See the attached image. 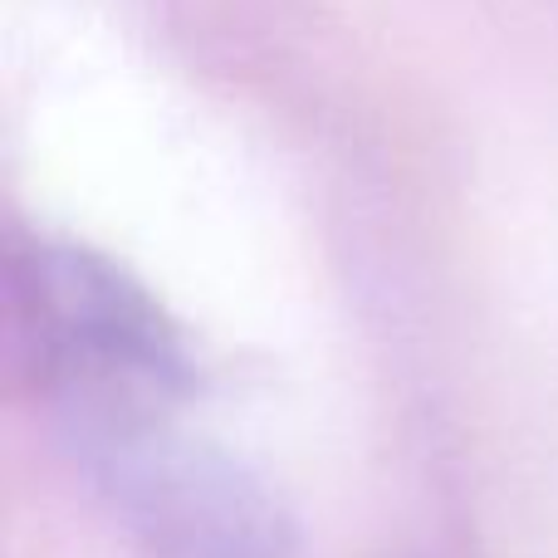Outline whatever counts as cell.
<instances>
[{
    "label": "cell",
    "instance_id": "1",
    "mask_svg": "<svg viewBox=\"0 0 558 558\" xmlns=\"http://www.w3.org/2000/svg\"><path fill=\"white\" fill-rule=\"evenodd\" d=\"M5 367L49 416L186 407L196 363L157 294L104 251L49 231L5 235Z\"/></svg>",
    "mask_w": 558,
    "mask_h": 558
},
{
    "label": "cell",
    "instance_id": "2",
    "mask_svg": "<svg viewBox=\"0 0 558 558\" xmlns=\"http://www.w3.org/2000/svg\"><path fill=\"white\" fill-rule=\"evenodd\" d=\"M64 451L147 558H294L299 530L260 471L192 432L182 407L59 416Z\"/></svg>",
    "mask_w": 558,
    "mask_h": 558
}]
</instances>
